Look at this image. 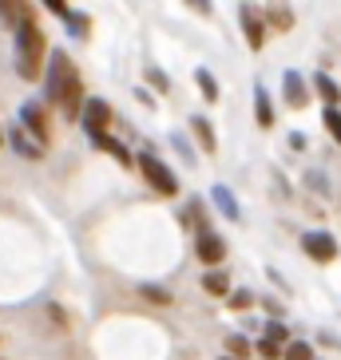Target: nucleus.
Here are the masks:
<instances>
[{"mask_svg":"<svg viewBox=\"0 0 341 360\" xmlns=\"http://www.w3.org/2000/svg\"><path fill=\"white\" fill-rule=\"evenodd\" d=\"M194 84H199V91L206 96V103H218V96H223V91H218V79H214L206 68H199V72H194Z\"/></svg>","mask_w":341,"mask_h":360,"instance_id":"obj_14","label":"nucleus"},{"mask_svg":"<svg viewBox=\"0 0 341 360\" xmlns=\"http://www.w3.org/2000/svg\"><path fill=\"white\" fill-rule=\"evenodd\" d=\"M187 222H191L199 233H203V230H211V218H206V206H203L199 198H194L191 206H187Z\"/></svg>","mask_w":341,"mask_h":360,"instance_id":"obj_16","label":"nucleus"},{"mask_svg":"<svg viewBox=\"0 0 341 360\" xmlns=\"http://www.w3.org/2000/svg\"><path fill=\"white\" fill-rule=\"evenodd\" d=\"M321 119H326V131L333 135V143H341V111H337V107H326Z\"/></svg>","mask_w":341,"mask_h":360,"instance_id":"obj_22","label":"nucleus"},{"mask_svg":"<svg viewBox=\"0 0 341 360\" xmlns=\"http://www.w3.org/2000/svg\"><path fill=\"white\" fill-rule=\"evenodd\" d=\"M80 123H84V131L92 139L107 135V123H111V107H107V99H84V107H80Z\"/></svg>","mask_w":341,"mask_h":360,"instance_id":"obj_4","label":"nucleus"},{"mask_svg":"<svg viewBox=\"0 0 341 360\" xmlns=\"http://www.w3.org/2000/svg\"><path fill=\"white\" fill-rule=\"evenodd\" d=\"M12 147L20 150L24 159H40V147H32V143L24 139V131H20V127H12Z\"/></svg>","mask_w":341,"mask_h":360,"instance_id":"obj_21","label":"nucleus"},{"mask_svg":"<svg viewBox=\"0 0 341 360\" xmlns=\"http://www.w3.org/2000/svg\"><path fill=\"white\" fill-rule=\"evenodd\" d=\"M286 337H290V328L282 325V321H266V333H262V340H270V345H282Z\"/></svg>","mask_w":341,"mask_h":360,"instance_id":"obj_23","label":"nucleus"},{"mask_svg":"<svg viewBox=\"0 0 341 360\" xmlns=\"http://www.w3.org/2000/svg\"><path fill=\"white\" fill-rule=\"evenodd\" d=\"M16 68H20L24 79H40L44 68V32L36 20L16 24Z\"/></svg>","mask_w":341,"mask_h":360,"instance_id":"obj_2","label":"nucleus"},{"mask_svg":"<svg viewBox=\"0 0 341 360\" xmlns=\"http://www.w3.org/2000/svg\"><path fill=\"white\" fill-rule=\"evenodd\" d=\"M44 91H48V99H52V103H60V111H64L68 119H80V107H84V87H80V75H75L68 52H60V48L48 56Z\"/></svg>","mask_w":341,"mask_h":360,"instance_id":"obj_1","label":"nucleus"},{"mask_svg":"<svg viewBox=\"0 0 341 360\" xmlns=\"http://www.w3.org/2000/svg\"><path fill=\"white\" fill-rule=\"evenodd\" d=\"M302 250L321 265H330L333 257H337V242H333V233H326V230H306L302 233Z\"/></svg>","mask_w":341,"mask_h":360,"instance_id":"obj_5","label":"nucleus"},{"mask_svg":"<svg viewBox=\"0 0 341 360\" xmlns=\"http://www.w3.org/2000/svg\"><path fill=\"white\" fill-rule=\"evenodd\" d=\"M254 305V297L246 293V289H238V293H230V309H250Z\"/></svg>","mask_w":341,"mask_h":360,"instance_id":"obj_26","label":"nucleus"},{"mask_svg":"<svg viewBox=\"0 0 341 360\" xmlns=\"http://www.w3.org/2000/svg\"><path fill=\"white\" fill-rule=\"evenodd\" d=\"M139 293L147 297V301H155V305H170V293L163 285H139Z\"/></svg>","mask_w":341,"mask_h":360,"instance_id":"obj_24","label":"nucleus"},{"mask_svg":"<svg viewBox=\"0 0 341 360\" xmlns=\"http://www.w3.org/2000/svg\"><path fill=\"white\" fill-rule=\"evenodd\" d=\"M0 143H4V135H0Z\"/></svg>","mask_w":341,"mask_h":360,"instance_id":"obj_30","label":"nucleus"},{"mask_svg":"<svg viewBox=\"0 0 341 360\" xmlns=\"http://www.w3.org/2000/svg\"><path fill=\"white\" fill-rule=\"evenodd\" d=\"M254 115H258V127H274V107H270L266 84H254Z\"/></svg>","mask_w":341,"mask_h":360,"instance_id":"obj_10","label":"nucleus"},{"mask_svg":"<svg viewBox=\"0 0 341 360\" xmlns=\"http://www.w3.org/2000/svg\"><path fill=\"white\" fill-rule=\"evenodd\" d=\"M147 79L155 87H159V91H167V79H163V72H155V68H147Z\"/></svg>","mask_w":341,"mask_h":360,"instance_id":"obj_29","label":"nucleus"},{"mask_svg":"<svg viewBox=\"0 0 341 360\" xmlns=\"http://www.w3.org/2000/svg\"><path fill=\"white\" fill-rule=\"evenodd\" d=\"M211 198H214V206H218V210H223L226 218H230V222H238V218H242V210H238L235 194L226 191V186H214V191H211Z\"/></svg>","mask_w":341,"mask_h":360,"instance_id":"obj_13","label":"nucleus"},{"mask_svg":"<svg viewBox=\"0 0 341 360\" xmlns=\"http://www.w3.org/2000/svg\"><path fill=\"white\" fill-rule=\"evenodd\" d=\"M238 20H242V28H246V44H250V52H262V44H266V28H262V20H258V12L246 4V8H238Z\"/></svg>","mask_w":341,"mask_h":360,"instance_id":"obj_8","label":"nucleus"},{"mask_svg":"<svg viewBox=\"0 0 341 360\" xmlns=\"http://www.w3.org/2000/svg\"><path fill=\"white\" fill-rule=\"evenodd\" d=\"M20 131L24 135H32L40 143V150L48 147V115H44L40 103H24L20 107Z\"/></svg>","mask_w":341,"mask_h":360,"instance_id":"obj_6","label":"nucleus"},{"mask_svg":"<svg viewBox=\"0 0 341 360\" xmlns=\"http://www.w3.org/2000/svg\"><path fill=\"white\" fill-rule=\"evenodd\" d=\"M282 360H314V349H309L306 340H290L286 349H282Z\"/></svg>","mask_w":341,"mask_h":360,"instance_id":"obj_19","label":"nucleus"},{"mask_svg":"<svg viewBox=\"0 0 341 360\" xmlns=\"http://www.w3.org/2000/svg\"><path fill=\"white\" fill-rule=\"evenodd\" d=\"M44 8L52 12V16H60V20H68V12H72V8H68V4H64V0H48Z\"/></svg>","mask_w":341,"mask_h":360,"instance_id":"obj_28","label":"nucleus"},{"mask_svg":"<svg viewBox=\"0 0 341 360\" xmlns=\"http://www.w3.org/2000/svg\"><path fill=\"white\" fill-rule=\"evenodd\" d=\"M203 289H206V293H214V297H226V293H230V281H226V274L214 269V274L203 277Z\"/></svg>","mask_w":341,"mask_h":360,"instance_id":"obj_17","label":"nucleus"},{"mask_svg":"<svg viewBox=\"0 0 341 360\" xmlns=\"http://www.w3.org/2000/svg\"><path fill=\"white\" fill-rule=\"evenodd\" d=\"M314 91H318V96L326 99V107H337V103H341V87L333 84V79H330L326 72L314 75Z\"/></svg>","mask_w":341,"mask_h":360,"instance_id":"obj_12","label":"nucleus"},{"mask_svg":"<svg viewBox=\"0 0 341 360\" xmlns=\"http://www.w3.org/2000/svg\"><path fill=\"white\" fill-rule=\"evenodd\" d=\"M0 20L24 24V20H32V8H28V4H8V0H0Z\"/></svg>","mask_w":341,"mask_h":360,"instance_id":"obj_15","label":"nucleus"},{"mask_svg":"<svg viewBox=\"0 0 341 360\" xmlns=\"http://www.w3.org/2000/svg\"><path fill=\"white\" fill-rule=\"evenodd\" d=\"M266 20L274 24V28H290V20H294V16H290V12L278 4V8H266Z\"/></svg>","mask_w":341,"mask_h":360,"instance_id":"obj_25","label":"nucleus"},{"mask_svg":"<svg viewBox=\"0 0 341 360\" xmlns=\"http://www.w3.org/2000/svg\"><path fill=\"white\" fill-rule=\"evenodd\" d=\"M223 360H230V356H223Z\"/></svg>","mask_w":341,"mask_h":360,"instance_id":"obj_31","label":"nucleus"},{"mask_svg":"<svg viewBox=\"0 0 341 360\" xmlns=\"http://www.w3.org/2000/svg\"><path fill=\"white\" fill-rule=\"evenodd\" d=\"M191 131H194V139H199V147H203L206 155H214V147H218V139H214V127L206 123L203 115H191Z\"/></svg>","mask_w":341,"mask_h":360,"instance_id":"obj_11","label":"nucleus"},{"mask_svg":"<svg viewBox=\"0 0 341 360\" xmlns=\"http://www.w3.org/2000/svg\"><path fill=\"white\" fill-rule=\"evenodd\" d=\"M226 352H230V360L250 356V340H246V337H238V333H230V337H226Z\"/></svg>","mask_w":341,"mask_h":360,"instance_id":"obj_20","label":"nucleus"},{"mask_svg":"<svg viewBox=\"0 0 341 360\" xmlns=\"http://www.w3.org/2000/svg\"><path fill=\"white\" fill-rule=\"evenodd\" d=\"M92 143H96L99 150H107V155H116V159L123 162V167H131V155H128V150H123V147H119L116 139H107V135H99V139H92Z\"/></svg>","mask_w":341,"mask_h":360,"instance_id":"obj_18","label":"nucleus"},{"mask_svg":"<svg viewBox=\"0 0 341 360\" xmlns=\"http://www.w3.org/2000/svg\"><path fill=\"white\" fill-rule=\"evenodd\" d=\"M194 254H199L203 265H218V262H226V242L214 230H203L194 238Z\"/></svg>","mask_w":341,"mask_h":360,"instance_id":"obj_7","label":"nucleus"},{"mask_svg":"<svg viewBox=\"0 0 341 360\" xmlns=\"http://www.w3.org/2000/svg\"><path fill=\"white\" fill-rule=\"evenodd\" d=\"M258 356L278 360V356H282V349H278V345H270V340H258Z\"/></svg>","mask_w":341,"mask_h":360,"instance_id":"obj_27","label":"nucleus"},{"mask_svg":"<svg viewBox=\"0 0 341 360\" xmlns=\"http://www.w3.org/2000/svg\"><path fill=\"white\" fill-rule=\"evenodd\" d=\"M131 167H139V174H143V179L163 194V198H175V194H179V179H175V170H170L163 159H155L151 150H143L139 159H131Z\"/></svg>","mask_w":341,"mask_h":360,"instance_id":"obj_3","label":"nucleus"},{"mask_svg":"<svg viewBox=\"0 0 341 360\" xmlns=\"http://www.w3.org/2000/svg\"><path fill=\"white\" fill-rule=\"evenodd\" d=\"M282 91H286V103L294 107V111H302V107L309 103V87H306V79H302L298 72L282 75Z\"/></svg>","mask_w":341,"mask_h":360,"instance_id":"obj_9","label":"nucleus"}]
</instances>
